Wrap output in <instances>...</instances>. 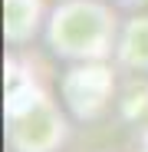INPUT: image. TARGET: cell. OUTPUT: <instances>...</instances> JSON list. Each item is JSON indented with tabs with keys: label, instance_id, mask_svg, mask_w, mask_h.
<instances>
[{
	"label": "cell",
	"instance_id": "6da1fadb",
	"mask_svg": "<svg viewBox=\"0 0 148 152\" xmlns=\"http://www.w3.org/2000/svg\"><path fill=\"white\" fill-rule=\"evenodd\" d=\"M109 13L92 4V0H76V4H66L63 13H56L53 23V50L63 56H89L99 53V43L105 40L109 30Z\"/></svg>",
	"mask_w": 148,
	"mask_h": 152
}]
</instances>
